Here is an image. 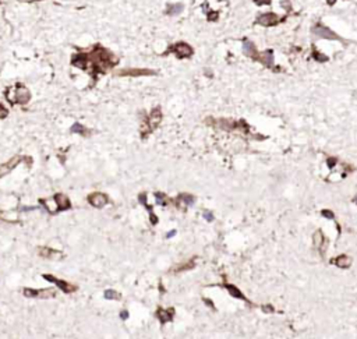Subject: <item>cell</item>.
Here are the masks:
<instances>
[{"label":"cell","mask_w":357,"mask_h":339,"mask_svg":"<svg viewBox=\"0 0 357 339\" xmlns=\"http://www.w3.org/2000/svg\"><path fill=\"white\" fill-rule=\"evenodd\" d=\"M204 303L208 304V306H209L211 309H215V304H213V301H211L209 299H204Z\"/></svg>","instance_id":"e575fe53"},{"label":"cell","mask_w":357,"mask_h":339,"mask_svg":"<svg viewBox=\"0 0 357 339\" xmlns=\"http://www.w3.org/2000/svg\"><path fill=\"white\" fill-rule=\"evenodd\" d=\"M223 288H225L226 290L229 292V294H230L232 297L239 299V300H243V301H246V303H250V300H248V299L244 296V293L237 288V286H234V285H232V283H223Z\"/></svg>","instance_id":"e0dca14e"},{"label":"cell","mask_w":357,"mask_h":339,"mask_svg":"<svg viewBox=\"0 0 357 339\" xmlns=\"http://www.w3.org/2000/svg\"><path fill=\"white\" fill-rule=\"evenodd\" d=\"M8 116V109L4 106V105L0 102V120H3V119H6V117Z\"/></svg>","instance_id":"484cf974"},{"label":"cell","mask_w":357,"mask_h":339,"mask_svg":"<svg viewBox=\"0 0 357 339\" xmlns=\"http://www.w3.org/2000/svg\"><path fill=\"white\" fill-rule=\"evenodd\" d=\"M321 215L324 218H327V219H333V218H335V214L332 212V211H329V209H322Z\"/></svg>","instance_id":"f1b7e54d"},{"label":"cell","mask_w":357,"mask_h":339,"mask_svg":"<svg viewBox=\"0 0 357 339\" xmlns=\"http://www.w3.org/2000/svg\"><path fill=\"white\" fill-rule=\"evenodd\" d=\"M254 2H255V4H258V6H264V4H269L271 0H254Z\"/></svg>","instance_id":"d6a6232c"},{"label":"cell","mask_w":357,"mask_h":339,"mask_svg":"<svg viewBox=\"0 0 357 339\" xmlns=\"http://www.w3.org/2000/svg\"><path fill=\"white\" fill-rule=\"evenodd\" d=\"M261 310H262L264 313H266V314H268V313L271 314V313H275V311H276L275 307L272 306V304H262V306H261Z\"/></svg>","instance_id":"83f0119b"},{"label":"cell","mask_w":357,"mask_h":339,"mask_svg":"<svg viewBox=\"0 0 357 339\" xmlns=\"http://www.w3.org/2000/svg\"><path fill=\"white\" fill-rule=\"evenodd\" d=\"M204 218H205L208 222H212V220H213V214L211 212V211H205V212H204Z\"/></svg>","instance_id":"4dcf8cb0"},{"label":"cell","mask_w":357,"mask_h":339,"mask_svg":"<svg viewBox=\"0 0 357 339\" xmlns=\"http://www.w3.org/2000/svg\"><path fill=\"white\" fill-rule=\"evenodd\" d=\"M162 119H163V114H162L160 108L156 106L152 109L150 113L147 114V117L144 119V122L141 124V129H139L142 138H147L150 134H152L159 127V124L162 123Z\"/></svg>","instance_id":"7a4b0ae2"},{"label":"cell","mask_w":357,"mask_h":339,"mask_svg":"<svg viewBox=\"0 0 357 339\" xmlns=\"http://www.w3.org/2000/svg\"><path fill=\"white\" fill-rule=\"evenodd\" d=\"M335 2H336V0H327V3H328V4H331V6L335 4Z\"/></svg>","instance_id":"8d00e7d4"},{"label":"cell","mask_w":357,"mask_h":339,"mask_svg":"<svg viewBox=\"0 0 357 339\" xmlns=\"http://www.w3.org/2000/svg\"><path fill=\"white\" fill-rule=\"evenodd\" d=\"M194 201H195L194 195L187 194V193H181V194H179L177 197L173 200V204H175L177 208H180V209H186L187 207H190V205L194 204Z\"/></svg>","instance_id":"8fae6325"},{"label":"cell","mask_w":357,"mask_h":339,"mask_svg":"<svg viewBox=\"0 0 357 339\" xmlns=\"http://www.w3.org/2000/svg\"><path fill=\"white\" fill-rule=\"evenodd\" d=\"M312 57H314L315 60L321 61V63H322V61H327V60H328V57H327V56H324L322 53H319V52H315V50L312 52Z\"/></svg>","instance_id":"4316f807"},{"label":"cell","mask_w":357,"mask_h":339,"mask_svg":"<svg viewBox=\"0 0 357 339\" xmlns=\"http://www.w3.org/2000/svg\"><path fill=\"white\" fill-rule=\"evenodd\" d=\"M354 203L357 204V197H354Z\"/></svg>","instance_id":"74e56055"},{"label":"cell","mask_w":357,"mask_h":339,"mask_svg":"<svg viewBox=\"0 0 357 339\" xmlns=\"http://www.w3.org/2000/svg\"><path fill=\"white\" fill-rule=\"evenodd\" d=\"M105 297L109 299V300H120V299H122V294H120L119 292L109 289V290H105Z\"/></svg>","instance_id":"d4e9b609"},{"label":"cell","mask_w":357,"mask_h":339,"mask_svg":"<svg viewBox=\"0 0 357 339\" xmlns=\"http://www.w3.org/2000/svg\"><path fill=\"white\" fill-rule=\"evenodd\" d=\"M53 201L56 204V212H60V211H67L71 208V203L66 194H61V193H57V194L53 195Z\"/></svg>","instance_id":"7c38bea8"},{"label":"cell","mask_w":357,"mask_h":339,"mask_svg":"<svg viewBox=\"0 0 357 339\" xmlns=\"http://www.w3.org/2000/svg\"><path fill=\"white\" fill-rule=\"evenodd\" d=\"M257 60H258L260 63H262L264 66H266V67H272V66H274V55H272L271 50H266V52H264V53H260Z\"/></svg>","instance_id":"44dd1931"},{"label":"cell","mask_w":357,"mask_h":339,"mask_svg":"<svg viewBox=\"0 0 357 339\" xmlns=\"http://www.w3.org/2000/svg\"><path fill=\"white\" fill-rule=\"evenodd\" d=\"M31 101V92L24 84H15L14 85V103L27 105Z\"/></svg>","instance_id":"8992f818"},{"label":"cell","mask_w":357,"mask_h":339,"mask_svg":"<svg viewBox=\"0 0 357 339\" xmlns=\"http://www.w3.org/2000/svg\"><path fill=\"white\" fill-rule=\"evenodd\" d=\"M195 267V258H191V260H187V261H183V262H179L177 265H175L172 269H170V272H183V271H190V269H192Z\"/></svg>","instance_id":"d6986e66"},{"label":"cell","mask_w":357,"mask_h":339,"mask_svg":"<svg viewBox=\"0 0 357 339\" xmlns=\"http://www.w3.org/2000/svg\"><path fill=\"white\" fill-rule=\"evenodd\" d=\"M156 71L151 68H139V67H127L116 71V76L119 77H150L155 76Z\"/></svg>","instance_id":"277c9868"},{"label":"cell","mask_w":357,"mask_h":339,"mask_svg":"<svg viewBox=\"0 0 357 339\" xmlns=\"http://www.w3.org/2000/svg\"><path fill=\"white\" fill-rule=\"evenodd\" d=\"M257 23L261 24L264 27H272V25H276L278 23H281V18L274 13H265L257 18Z\"/></svg>","instance_id":"9a60e30c"},{"label":"cell","mask_w":357,"mask_h":339,"mask_svg":"<svg viewBox=\"0 0 357 339\" xmlns=\"http://www.w3.org/2000/svg\"><path fill=\"white\" fill-rule=\"evenodd\" d=\"M117 63L119 59L102 45H95L89 52L74 53L71 57V66L88 71L94 78L99 74H105L106 71H109Z\"/></svg>","instance_id":"6da1fadb"},{"label":"cell","mask_w":357,"mask_h":339,"mask_svg":"<svg viewBox=\"0 0 357 339\" xmlns=\"http://www.w3.org/2000/svg\"><path fill=\"white\" fill-rule=\"evenodd\" d=\"M218 13H208V20L209 21H216L218 20Z\"/></svg>","instance_id":"1f68e13d"},{"label":"cell","mask_w":357,"mask_h":339,"mask_svg":"<svg viewBox=\"0 0 357 339\" xmlns=\"http://www.w3.org/2000/svg\"><path fill=\"white\" fill-rule=\"evenodd\" d=\"M87 201H88V204L94 208H103L105 205L109 203V197H108L105 193L95 191V193H91V194L87 197Z\"/></svg>","instance_id":"9c48e42d"},{"label":"cell","mask_w":357,"mask_h":339,"mask_svg":"<svg viewBox=\"0 0 357 339\" xmlns=\"http://www.w3.org/2000/svg\"><path fill=\"white\" fill-rule=\"evenodd\" d=\"M175 235H176V230H172V232L167 233V237H172V236H175Z\"/></svg>","instance_id":"d590c367"},{"label":"cell","mask_w":357,"mask_h":339,"mask_svg":"<svg viewBox=\"0 0 357 339\" xmlns=\"http://www.w3.org/2000/svg\"><path fill=\"white\" fill-rule=\"evenodd\" d=\"M312 32H314V35L319 36V38H324V39H338V41L340 39L333 31H331L329 28L322 25V24H317V25L312 28Z\"/></svg>","instance_id":"30bf717a"},{"label":"cell","mask_w":357,"mask_h":339,"mask_svg":"<svg viewBox=\"0 0 357 339\" xmlns=\"http://www.w3.org/2000/svg\"><path fill=\"white\" fill-rule=\"evenodd\" d=\"M166 55H175L177 59H190L194 55V49L187 42L180 41L167 46V49L163 52V56Z\"/></svg>","instance_id":"3957f363"},{"label":"cell","mask_w":357,"mask_h":339,"mask_svg":"<svg viewBox=\"0 0 357 339\" xmlns=\"http://www.w3.org/2000/svg\"><path fill=\"white\" fill-rule=\"evenodd\" d=\"M43 279L48 281V282H50V283H55L61 292H63V293H73V292H76L77 289H78L76 285L63 281V279H59V278H56V276H53V275H48V273L43 275Z\"/></svg>","instance_id":"52a82bcc"},{"label":"cell","mask_w":357,"mask_h":339,"mask_svg":"<svg viewBox=\"0 0 357 339\" xmlns=\"http://www.w3.org/2000/svg\"><path fill=\"white\" fill-rule=\"evenodd\" d=\"M23 159H24L23 156L17 155V156L11 158L10 161H7L6 163L0 165V177H3V176H6V175H8V173H10L15 166H18V165L21 163V161H23Z\"/></svg>","instance_id":"4fadbf2b"},{"label":"cell","mask_w":357,"mask_h":339,"mask_svg":"<svg viewBox=\"0 0 357 339\" xmlns=\"http://www.w3.org/2000/svg\"><path fill=\"white\" fill-rule=\"evenodd\" d=\"M243 53L246 56H248V57L254 59V60H257L258 56H260L258 50H257V48H255V45H254L251 41H247V39L243 43Z\"/></svg>","instance_id":"ac0fdd59"},{"label":"cell","mask_w":357,"mask_h":339,"mask_svg":"<svg viewBox=\"0 0 357 339\" xmlns=\"http://www.w3.org/2000/svg\"><path fill=\"white\" fill-rule=\"evenodd\" d=\"M156 318L160 321V324H166V322H170L173 321V317H175V309L173 307H169V309H162V307H159V309L156 310Z\"/></svg>","instance_id":"5bb4252c"},{"label":"cell","mask_w":357,"mask_h":339,"mask_svg":"<svg viewBox=\"0 0 357 339\" xmlns=\"http://www.w3.org/2000/svg\"><path fill=\"white\" fill-rule=\"evenodd\" d=\"M70 131L73 133V134H78V135H84V137H88L89 134H91V130L89 129H87L84 124H81V123H74L73 126L70 127Z\"/></svg>","instance_id":"ffe728a7"},{"label":"cell","mask_w":357,"mask_h":339,"mask_svg":"<svg viewBox=\"0 0 357 339\" xmlns=\"http://www.w3.org/2000/svg\"><path fill=\"white\" fill-rule=\"evenodd\" d=\"M327 165H328V167H329V169H333V166L336 165V159H335V158H328V159H327Z\"/></svg>","instance_id":"f546056e"},{"label":"cell","mask_w":357,"mask_h":339,"mask_svg":"<svg viewBox=\"0 0 357 339\" xmlns=\"http://www.w3.org/2000/svg\"><path fill=\"white\" fill-rule=\"evenodd\" d=\"M155 198H156V204H159V205H167V204L173 203V200H170L166 194L159 193V191L155 193Z\"/></svg>","instance_id":"cb8c5ba5"},{"label":"cell","mask_w":357,"mask_h":339,"mask_svg":"<svg viewBox=\"0 0 357 339\" xmlns=\"http://www.w3.org/2000/svg\"><path fill=\"white\" fill-rule=\"evenodd\" d=\"M38 254L43 258H52L53 256H56V254H60V251L55 250V248H50V247H39Z\"/></svg>","instance_id":"603a6c76"},{"label":"cell","mask_w":357,"mask_h":339,"mask_svg":"<svg viewBox=\"0 0 357 339\" xmlns=\"http://www.w3.org/2000/svg\"><path fill=\"white\" fill-rule=\"evenodd\" d=\"M331 264L335 267H338V268H340V269H347L350 265H352V258L349 256H346V254H339V256H336L335 258H332Z\"/></svg>","instance_id":"2e32d148"},{"label":"cell","mask_w":357,"mask_h":339,"mask_svg":"<svg viewBox=\"0 0 357 339\" xmlns=\"http://www.w3.org/2000/svg\"><path fill=\"white\" fill-rule=\"evenodd\" d=\"M183 10H184V6H183L181 3H175V4H169V6H167L165 13L167 15H177V14L181 13Z\"/></svg>","instance_id":"7402d4cb"},{"label":"cell","mask_w":357,"mask_h":339,"mask_svg":"<svg viewBox=\"0 0 357 339\" xmlns=\"http://www.w3.org/2000/svg\"><path fill=\"white\" fill-rule=\"evenodd\" d=\"M129 315H130V314H129L127 310H122V313H120V318H122V320H127V318H129Z\"/></svg>","instance_id":"836d02e7"},{"label":"cell","mask_w":357,"mask_h":339,"mask_svg":"<svg viewBox=\"0 0 357 339\" xmlns=\"http://www.w3.org/2000/svg\"><path fill=\"white\" fill-rule=\"evenodd\" d=\"M23 294L25 297H31V299H52L56 296V290L52 288H46V289L24 288Z\"/></svg>","instance_id":"5b68a950"},{"label":"cell","mask_w":357,"mask_h":339,"mask_svg":"<svg viewBox=\"0 0 357 339\" xmlns=\"http://www.w3.org/2000/svg\"><path fill=\"white\" fill-rule=\"evenodd\" d=\"M327 244H328V240H327V237H325V235L322 233L321 229H318V230H315L312 233V247L319 251L321 257L325 256Z\"/></svg>","instance_id":"ba28073f"}]
</instances>
